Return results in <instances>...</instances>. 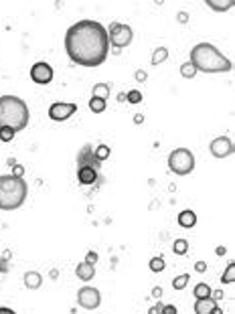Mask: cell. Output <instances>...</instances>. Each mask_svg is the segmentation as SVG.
<instances>
[{
  "instance_id": "1",
  "label": "cell",
  "mask_w": 235,
  "mask_h": 314,
  "mask_svg": "<svg viewBox=\"0 0 235 314\" xmlns=\"http://www.w3.org/2000/svg\"><path fill=\"white\" fill-rule=\"evenodd\" d=\"M65 51L69 59L81 67H97L108 59V31L101 22L79 20L65 33Z\"/></svg>"
},
{
  "instance_id": "2",
  "label": "cell",
  "mask_w": 235,
  "mask_h": 314,
  "mask_svg": "<svg viewBox=\"0 0 235 314\" xmlns=\"http://www.w3.org/2000/svg\"><path fill=\"white\" fill-rule=\"evenodd\" d=\"M190 65L203 73H227L233 69L231 59H227L215 45L199 43L190 49Z\"/></svg>"
},
{
  "instance_id": "3",
  "label": "cell",
  "mask_w": 235,
  "mask_h": 314,
  "mask_svg": "<svg viewBox=\"0 0 235 314\" xmlns=\"http://www.w3.org/2000/svg\"><path fill=\"white\" fill-rule=\"evenodd\" d=\"M29 124V105L18 96H0V128L25 130Z\"/></svg>"
},
{
  "instance_id": "4",
  "label": "cell",
  "mask_w": 235,
  "mask_h": 314,
  "mask_svg": "<svg viewBox=\"0 0 235 314\" xmlns=\"http://www.w3.org/2000/svg\"><path fill=\"white\" fill-rule=\"evenodd\" d=\"M29 187L23 178L0 174V211H14L25 203Z\"/></svg>"
},
{
  "instance_id": "5",
  "label": "cell",
  "mask_w": 235,
  "mask_h": 314,
  "mask_svg": "<svg viewBox=\"0 0 235 314\" xmlns=\"http://www.w3.org/2000/svg\"><path fill=\"white\" fill-rule=\"evenodd\" d=\"M168 168L170 172H175L179 176H185L188 172H193L195 168V154L188 148H177L168 154Z\"/></svg>"
},
{
  "instance_id": "6",
  "label": "cell",
  "mask_w": 235,
  "mask_h": 314,
  "mask_svg": "<svg viewBox=\"0 0 235 314\" xmlns=\"http://www.w3.org/2000/svg\"><path fill=\"white\" fill-rule=\"evenodd\" d=\"M134 39V31L130 25H124V22H114L108 31V41L114 45L116 49H124L132 43Z\"/></svg>"
},
{
  "instance_id": "7",
  "label": "cell",
  "mask_w": 235,
  "mask_h": 314,
  "mask_svg": "<svg viewBox=\"0 0 235 314\" xmlns=\"http://www.w3.org/2000/svg\"><path fill=\"white\" fill-rule=\"evenodd\" d=\"M77 304L85 310H95L101 304V294L97 288L92 286H83L79 292H77Z\"/></svg>"
},
{
  "instance_id": "8",
  "label": "cell",
  "mask_w": 235,
  "mask_h": 314,
  "mask_svg": "<svg viewBox=\"0 0 235 314\" xmlns=\"http://www.w3.org/2000/svg\"><path fill=\"white\" fill-rule=\"evenodd\" d=\"M75 111H77V105L71 102H55L49 107V118L53 122H65L75 114Z\"/></svg>"
},
{
  "instance_id": "9",
  "label": "cell",
  "mask_w": 235,
  "mask_h": 314,
  "mask_svg": "<svg viewBox=\"0 0 235 314\" xmlns=\"http://www.w3.org/2000/svg\"><path fill=\"white\" fill-rule=\"evenodd\" d=\"M31 79L39 85H47L53 81V67L47 61H39L31 67Z\"/></svg>"
},
{
  "instance_id": "10",
  "label": "cell",
  "mask_w": 235,
  "mask_h": 314,
  "mask_svg": "<svg viewBox=\"0 0 235 314\" xmlns=\"http://www.w3.org/2000/svg\"><path fill=\"white\" fill-rule=\"evenodd\" d=\"M209 150H211V154L215 156V158H227V156L233 154V142L227 136H219L215 140H211Z\"/></svg>"
},
{
  "instance_id": "11",
  "label": "cell",
  "mask_w": 235,
  "mask_h": 314,
  "mask_svg": "<svg viewBox=\"0 0 235 314\" xmlns=\"http://www.w3.org/2000/svg\"><path fill=\"white\" fill-rule=\"evenodd\" d=\"M77 181H79L81 185H94V183L97 181V172H95V168L90 166V164H83V166L77 170Z\"/></svg>"
},
{
  "instance_id": "12",
  "label": "cell",
  "mask_w": 235,
  "mask_h": 314,
  "mask_svg": "<svg viewBox=\"0 0 235 314\" xmlns=\"http://www.w3.org/2000/svg\"><path fill=\"white\" fill-rule=\"evenodd\" d=\"M177 223H179L181 227H185V229L195 227V225H197V213H195V211H190V209H185V211L179 213Z\"/></svg>"
},
{
  "instance_id": "13",
  "label": "cell",
  "mask_w": 235,
  "mask_h": 314,
  "mask_svg": "<svg viewBox=\"0 0 235 314\" xmlns=\"http://www.w3.org/2000/svg\"><path fill=\"white\" fill-rule=\"evenodd\" d=\"M75 276L83 282H90L94 276H95V265L88 263V262H81L77 267H75Z\"/></svg>"
},
{
  "instance_id": "14",
  "label": "cell",
  "mask_w": 235,
  "mask_h": 314,
  "mask_svg": "<svg viewBox=\"0 0 235 314\" xmlns=\"http://www.w3.org/2000/svg\"><path fill=\"white\" fill-rule=\"evenodd\" d=\"M217 308V302L213 298H203V300H195V314H213V310Z\"/></svg>"
},
{
  "instance_id": "15",
  "label": "cell",
  "mask_w": 235,
  "mask_h": 314,
  "mask_svg": "<svg viewBox=\"0 0 235 314\" xmlns=\"http://www.w3.org/2000/svg\"><path fill=\"white\" fill-rule=\"evenodd\" d=\"M41 284H43V276L39 272H27L25 274V286L29 290H39Z\"/></svg>"
},
{
  "instance_id": "16",
  "label": "cell",
  "mask_w": 235,
  "mask_h": 314,
  "mask_svg": "<svg viewBox=\"0 0 235 314\" xmlns=\"http://www.w3.org/2000/svg\"><path fill=\"white\" fill-rule=\"evenodd\" d=\"M233 0H207V6L217 10V12H225V10H231L233 8Z\"/></svg>"
},
{
  "instance_id": "17",
  "label": "cell",
  "mask_w": 235,
  "mask_h": 314,
  "mask_svg": "<svg viewBox=\"0 0 235 314\" xmlns=\"http://www.w3.org/2000/svg\"><path fill=\"white\" fill-rule=\"evenodd\" d=\"M92 98H99V100H103V102H108V98H110V85H108V83H97V85H94Z\"/></svg>"
},
{
  "instance_id": "18",
  "label": "cell",
  "mask_w": 235,
  "mask_h": 314,
  "mask_svg": "<svg viewBox=\"0 0 235 314\" xmlns=\"http://www.w3.org/2000/svg\"><path fill=\"white\" fill-rule=\"evenodd\" d=\"M211 286L209 284H205V282H199L197 286H195V290H193V294H195V298L197 300H203V298H211Z\"/></svg>"
},
{
  "instance_id": "19",
  "label": "cell",
  "mask_w": 235,
  "mask_h": 314,
  "mask_svg": "<svg viewBox=\"0 0 235 314\" xmlns=\"http://www.w3.org/2000/svg\"><path fill=\"white\" fill-rule=\"evenodd\" d=\"M168 59V49L166 47H158V49H154V53H152V65L156 67V65H160L162 61H166Z\"/></svg>"
},
{
  "instance_id": "20",
  "label": "cell",
  "mask_w": 235,
  "mask_h": 314,
  "mask_svg": "<svg viewBox=\"0 0 235 314\" xmlns=\"http://www.w3.org/2000/svg\"><path fill=\"white\" fill-rule=\"evenodd\" d=\"M105 107H108V102H103L99 98H92L90 100V109L94 111V114H101V111H105Z\"/></svg>"
},
{
  "instance_id": "21",
  "label": "cell",
  "mask_w": 235,
  "mask_h": 314,
  "mask_svg": "<svg viewBox=\"0 0 235 314\" xmlns=\"http://www.w3.org/2000/svg\"><path fill=\"white\" fill-rule=\"evenodd\" d=\"M173 252L177 254V256H185L187 252H188V241L187 239H177L175 243H173Z\"/></svg>"
},
{
  "instance_id": "22",
  "label": "cell",
  "mask_w": 235,
  "mask_h": 314,
  "mask_svg": "<svg viewBox=\"0 0 235 314\" xmlns=\"http://www.w3.org/2000/svg\"><path fill=\"white\" fill-rule=\"evenodd\" d=\"M148 267H150V270H152L154 274L162 272L164 267H166V263H164V258H162V256H160V258H158V256H156V258H152V260H150V263H148Z\"/></svg>"
},
{
  "instance_id": "23",
  "label": "cell",
  "mask_w": 235,
  "mask_h": 314,
  "mask_svg": "<svg viewBox=\"0 0 235 314\" xmlns=\"http://www.w3.org/2000/svg\"><path fill=\"white\" fill-rule=\"evenodd\" d=\"M181 75H183L185 79H193V77L197 75V69H195V67L187 61V63H183V65H181Z\"/></svg>"
},
{
  "instance_id": "24",
  "label": "cell",
  "mask_w": 235,
  "mask_h": 314,
  "mask_svg": "<svg viewBox=\"0 0 235 314\" xmlns=\"http://www.w3.org/2000/svg\"><path fill=\"white\" fill-rule=\"evenodd\" d=\"M188 280H190L188 274H181V276H177V278L173 280V288H175V290H185V288L188 286Z\"/></svg>"
},
{
  "instance_id": "25",
  "label": "cell",
  "mask_w": 235,
  "mask_h": 314,
  "mask_svg": "<svg viewBox=\"0 0 235 314\" xmlns=\"http://www.w3.org/2000/svg\"><path fill=\"white\" fill-rule=\"evenodd\" d=\"M221 282H223V284H233V282H235V263H233V262L227 265V270H225Z\"/></svg>"
},
{
  "instance_id": "26",
  "label": "cell",
  "mask_w": 235,
  "mask_h": 314,
  "mask_svg": "<svg viewBox=\"0 0 235 314\" xmlns=\"http://www.w3.org/2000/svg\"><path fill=\"white\" fill-rule=\"evenodd\" d=\"M94 156H95V160H105L110 156V148L105 146V144H99L95 150H94Z\"/></svg>"
},
{
  "instance_id": "27",
  "label": "cell",
  "mask_w": 235,
  "mask_h": 314,
  "mask_svg": "<svg viewBox=\"0 0 235 314\" xmlns=\"http://www.w3.org/2000/svg\"><path fill=\"white\" fill-rule=\"evenodd\" d=\"M126 100L130 104H140L142 102V92H140V89H130L128 96H126Z\"/></svg>"
},
{
  "instance_id": "28",
  "label": "cell",
  "mask_w": 235,
  "mask_h": 314,
  "mask_svg": "<svg viewBox=\"0 0 235 314\" xmlns=\"http://www.w3.org/2000/svg\"><path fill=\"white\" fill-rule=\"evenodd\" d=\"M14 130L12 128H0V140H2V142H10L12 138H14Z\"/></svg>"
},
{
  "instance_id": "29",
  "label": "cell",
  "mask_w": 235,
  "mask_h": 314,
  "mask_svg": "<svg viewBox=\"0 0 235 314\" xmlns=\"http://www.w3.org/2000/svg\"><path fill=\"white\" fill-rule=\"evenodd\" d=\"M160 314H179V310H177V306H173V304H164L162 310H160Z\"/></svg>"
},
{
  "instance_id": "30",
  "label": "cell",
  "mask_w": 235,
  "mask_h": 314,
  "mask_svg": "<svg viewBox=\"0 0 235 314\" xmlns=\"http://www.w3.org/2000/svg\"><path fill=\"white\" fill-rule=\"evenodd\" d=\"M23 174H25V166H23V164H14V166H12V176L23 178Z\"/></svg>"
},
{
  "instance_id": "31",
  "label": "cell",
  "mask_w": 235,
  "mask_h": 314,
  "mask_svg": "<svg viewBox=\"0 0 235 314\" xmlns=\"http://www.w3.org/2000/svg\"><path fill=\"white\" fill-rule=\"evenodd\" d=\"M195 272L197 274H205L207 272V262H197L195 263Z\"/></svg>"
},
{
  "instance_id": "32",
  "label": "cell",
  "mask_w": 235,
  "mask_h": 314,
  "mask_svg": "<svg viewBox=\"0 0 235 314\" xmlns=\"http://www.w3.org/2000/svg\"><path fill=\"white\" fill-rule=\"evenodd\" d=\"M85 262L94 265V262H97V254H95V252H88V256H85Z\"/></svg>"
},
{
  "instance_id": "33",
  "label": "cell",
  "mask_w": 235,
  "mask_h": 314,
  "mask_svg": "<svg viewBox=\"0 0 235 314\" xmlns=\"http://www.w3.org/2000/svg\"><path fill=\"white\" fill-rule=\"evenodd\" d=\"M177 18H179V22H183V25H185V22H187V20H188V14H187V12H185V10H181V12H179V14H177Z\"/></svg>"
},
{
  "instance_id": "34",
  "label": "cell",
  "mask_w": 235,
  "mask_h": 314,
  "mask_svg": "<svg viewBox=\"0 0 235 314\" xmlns=\"http://www.w3.org/2000/svg\"><path fill=\"white\" fill-rule=\"evenodd\" d=\"M162 306H164V304H156V306H152L150 310H148V314H160V310H162Z\"/></svg>"
},
{
  "instance_id": "35",
  "label": "cell",
  "mask_w": 235,
  "mask_h": 314,
  "mask_svg": "<svg viewBox=\"0 0 235 314\" xmlns=\"http://www.w3.org/2000/svg\"><path fill=\"white\" fill-rule=\"evenodd\" d=\"M211 298L217 302V300H221V298H223V292H221V290H217V292H211Z\"/></svg>"
},
{
  "instance_id": "36",
  "label": "cell",
  "mask_w": 235,
  "mask_h": 314,
  "mask_svg": "<svg viewBox=\"0 0 235 314\" xmlns=\"http://www.w3.org/2000/svg\"><path fill=\"white\" fill-rule=\"evenodd\" d=\"M146 77H148V75H146V71H142V69H138V71H136V79H138V81H144Z\"/></svg>"
},
{
  "instance_id": "37",
  "label": "cell",
  "mask_w": 235,
  "mask_h": 314,
  "mask_svg": "<svg viewBox=\"0 0 235 314\" xmlns=\"http://www.w3.org/2000/svg\"><path fill=\"white\" fill-rule=\"evenodd\" d=\"M215 254H217V256H225V254H227V248H225V245H219V248L215 250Z\"/></svg>"
},
{
  "instance_id": "38",
  "label": "cell",
  "mask_w": 235,
  "mask_h": 314,
  "mask_svg": "<svg viewBox=\"0 0 235 314\" xmlns=\"http://www.w3.org/2000/svg\"><path fill=\"white\" fill-rule=\"evenodd\" d=\"M152 296H154V298H160V296H162V288H154V290H152Z\"/></svg>"
},
{
  "instance_id": "39",
  "label": "cell",
  "mask_w": 235,
  "mask_h": 314,
  "mask_svg": "<svg viewBox=\"0 0 235 314\" xmlns=\"http://www.w3.org/2000/svg\"><path fill=\"white\" fill-rule=\"evenodd\" d=\"M0 314H16V312H14V310H10V308H4V306H2V308H0Z\"/></svg>"
},
{
  "instance_id": "40",
  "label": "cell",
  "mask_w": 235,
  "mask_h": 314,
  "mask_svg": "<svg viewBox=\"0 0 235 314\" xmlns=\"http://www.w3.org/2000/svg\"><path fill=\"white\" fill-rule=\"evenodd\" d=\"M134 122H136V124H142V122H144V116H142V114H136V116H134Z\"/></svg>"
},
{
  "instance_id": "41",
  "label": "cell",
  "mask_w": 235,
  "mask_h": 314,
  "mask_svg": "<svg viewBox=\"0 0 235 314\" xmlns=\"http://www.w3.org/2000/svg\"><path fill=\"white\" fill-rule=\"evenodd\" d=\"M213 314H223V310H221V308H219V306H217V308H215V310H213Z\"/></svg>"
}]
</instances>
